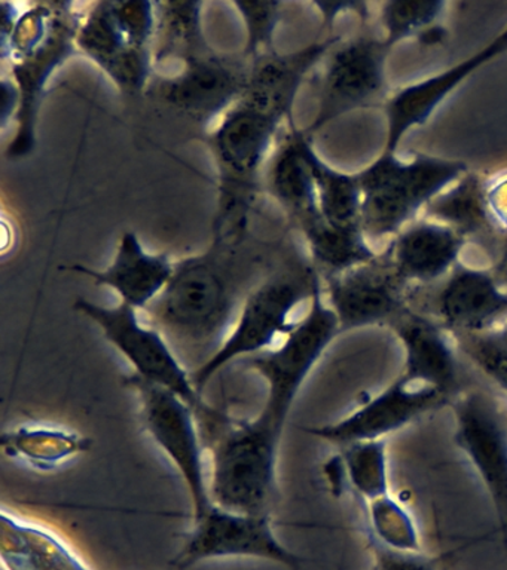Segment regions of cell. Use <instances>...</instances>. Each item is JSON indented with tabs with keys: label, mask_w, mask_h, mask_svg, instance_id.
Instances as JSON below:
<instances>
[{
	"label": "cell",
	"mask_w": 507,
	"mask_h": 570,
	"mask_svg": "<svg viewBox=\"0 0 507 570\" xmlns=\"http://www.w3.org/2000/svg\"><path fill=\"white\" fill-rule=\"evenodd\" d=\"M287 249L283 240L253 234L243 239L212 238L204 252L175 262L167 287L140 314L193 374L224 345L248 294Z\"/></svg>",
	"instance_id": "cell-1"
},
{
	"label": "cell",
	"mask_w": 507,
	"mask_h": 570,
	"mask_svg": "<svg viewBox=\"0 0 507 570\" xmlns=\"http://www.w3.org/2000/svg\"><path fill=\"white\" fill-rule=\"evenodd\" d=\"M284 122L240 100L207 137L217 171L213 238L243 239L252 234L261 178Z\"/></svg>",
	"instance_id": "cell-2"
},
{
	"label": "cell",
	"mask_w": 507,
	"mask_h": 570,
	"mask_svg": "<svg viewBox=\"0 0 507 570\" xmlns=\"http://www.w3.org/2000/svg\"><path fill=\"white\" fill-rule=\"evenodd\" d=\"M320 287L322 279L313 263L287 249L282 262L248 294L224 345L191 374L199 394L226 365L277 346L300 321L293 318L298 307L311 302Z\"/></svg>",
	"instance_id": "cell-3"
},
{
	"label": "cell",
	"mask_w": 507,
	"mask_h": 570,
	"mask_svg": "<svg viewBox=\"0 0 507 570\" xmlns=\"http://www.w3.org/2000/svg\"><path fill=\"white\" fill-rule=\"evenodd\" d=\"M282 435L256 417L230 422L212 443V502L225 510L271 515L277 499Z\"/></svg>",
	"instance_id": "cell-4"
},
{
	"label": "cell",
	"mask_w": 507,
	"mask_h": 570,
	"mask_svg": "<svg viewBox=\"0 0 507 570\" xmlns=\"http://www.w3.org/2000/svg\"><path fill=\"white\" fill-rule=\"evenodd\" d=\"M74 309L87 316L100 328L106 341L135 368L133 373L175 392L195 410L197 417H204L207 425L212 423L213 428L222 430L230 422L220 410L204 401L203 395L194 386L189 370L173 351L170 343L157 328L142 321L140 312L135 307L126 303L104 306L79 297L74 303Z\"/></svg>",
	"instance_id": "cell-5"
},
{
	"label": "cell",
	"mask_w": 507,
	"mask_h": 570,
	"mask_svg": "<svg viewBox=\"0 0 507 570\" xmlns=\"http://www.w3.org/2000/svg\"><path fill=\"white\" fill-rule=\"evenodd\" d=\"M340 333L335 312L324 302L320 287L305 314L277 346L243 361L266 383V399L257 421L283 436L302 386Z\"/></svg>",
	"instance_id": "cell-6"
},
{
	"label": "cell",
	"mask_w": 507,
	"mask_h": 570,
	"mask_svg": "<svg viewBox=\"0 0 507 570\" xmlns=\"http://www.w3.org/2000/svg\"><path fill=\"white\" fill-rule=\"evenodd\" d=\"M124 383L136 395L146 432L179 471L188 489L193 519H198L213 502L197 413L175 392L145 381L139 374L131 373Z\"/></svg>",
	"instance_id": "cell-7"
},
{
	"label": "cell",
	"mask_w": 507,
	"mask_h": 570,
	"mask_svg": "<svg viewBox=\"0 0 507 570\" xmlns=\"http://www.w3.org/2000/svg\"><path fill=\"white\" fill-rule=\"evenodd\" d=\"M213 559L269 560L291 570H301L304 561L280 541L271 515L244 514L215 503L193 519L172 564L186 570Z\"/></svg>",
	"instance_id": "cell-8"
},
{
	"label": "cell",
	"mask_w": 507,
	"mask_h": 570,
	"mask_svg": "<svg viewBox=\"0 0 507 570\" xmlns=\"http://www.w3.org/2000/svg\"><path fill=\"white\" fill-rule=\"evenodd\" d=\"M465 169L461 164L420 159L411 165L386 155L359 177L360 220L373 234H389Z\"/></svg>",
	"instance_id": "cell-9"
},
{
	"label": "cell",
	"mask_w": 507,
	"mask_h": 570,
	"mask_svg": "<svg viewBox=\"0 0 507 570\" xmlns=\"http://www.w3.org/2000/svg\"><path fill=\"white\" fill-rule=\"evenodd\" d=\"M248 61L212 51L182 65L173 75L154 76L148 94L198 125L220 122L246 91Z\"/></svg>",
	"instance_id": "cell-10"
},
{
	"label": "cell",
	"mask_w": 507,
	"mask_h": 570,
	"mask_svg": "<svg viewBox=\"0 0 507 570\" xmlns=\"http://www.w3.org/2000/svg\"><path fill=\"white\" fill-rule=\"evenodd\" d=\"M439 387L417 381L403 372L368 403L328 425L314 426L310 434L344 448L358 441L381 440L417 419L452 403Z\"/></svg>",
	"instance_id": "cell-11"
},
{
	"label": "cell",
	"mask_w": 507,
	"mask_h": 570,
	"mask_svg": "<svg viewBox=\"0 0 507 570\" xmlns=\"http://www.w3.org/2000/svg\"><path fill=\"white\" fill-rule=\"evenodd\" d=\"M56 16L50 33L37 49L20 60L11 62V79L20 92L16 136L8 146V158L23 159L32 154L37 145V124L48 80L70 57L78 52L77 31L82 11L74 3H55Z\"/></svg>",
	"instance_id": "cell-12"
},
{
	"label": "cell",
	"mask_w": 507,
	"mask_h": 570,
	"mask_svg": "<svg viewBox=\"0 0 507 570\" xmlns=\"http://www.w3.org/2000/svg\"><path fill=\"white\" fill-rule=\"evenodd\" d=\"M454 443L466 454L491 498L503 532H507V422L496 401L482 391L458 394Z\"/></svg>",
	"instance_id": "cell-13"
},
{
	"label": "cell",
	"mask_w": 507,
	"mask_h": 570,
	"mask_svg": "<svg viewBox=\"0 0 507 570\" xmlns=\"http://www.w3.org/2000/svg\"><path fill=\"white\" fill-rule=\"evenodd\" d=\"M402 284L396 267L390 269L376 263L326 276L329 306L335 312L341 333L382 321L394 323L407 312Z\"/></svg>",
	"instance_id": "cell-14"
},
{
	"label": "cell",
	"mask_w": 507,
	"mask_h": 570,
	"mask_svg": "<svg viewBox=\"0 0 507 570\" xmlns=\"http://www.w3.org/2000/svg\"><path fill=\"white\" fill-rule=\"evenodd\" d=\"M387 45L355 39L333 53L324 73L319 114L305 132L319 131L337 116L367 105L384 87L382 62Z\"/></svg>",
	"instance_id": "cell-15"
},
{
	"label": "cell",
	"mask_w": 507,
	"mask_h": 570,
	"mask_svg": "<svg viewBox=\"0 0 507 570\" xmlns=\"http://www.w3.org/2000/svg\"><path fill=\"white\" fill-rule=\"evenodd\" d=\"M175 262L166 253H150L135 232H124L113 262L105 269L72 265L68 271L87 276L97 285L113 288L121 303L142 312L167 287Z\"/></svg>",
	"instance_id": "cell-16"
},
{
	"label": "cell",
	"mask_w": 507,
	"mask_h": 570,
	"mask_svg": "<svg viewBox=\"0 0 507 570\" xmlns=\"http://www.w3.org/2000/svg\"><path fill=\"white\" fill-rule=\"evenodd\" d=\"M333 43L335 39L287 53L274 51L248 62L246 91L242 101L275 116L284 124L292 122V110L301 85Z\"/></svg>",
	"instance_id": "cell-17"
},
{
	"label": "cell",
	"mask_w": 507,
	"mask_h": 570,
	"mask_svg": "<svg viewBox=\"0 0 507 570\" xmlns=\"http://www.w3.org/2000/svg\"><path fill=\"white\" fill-rule=\"evenodd\" d=\"M0 557L6 570H92L56 530L2 510Z\"/></svg>",
	"instance_id": "cell-18"
},
{
	"label": "cell",
	"mask_w": 507,
	"mask_h": 570,
	"mask_svg": "<svg viewBox=\"0 0 507 570\" xmlns=\"http://www.w3.org/2000/svg\"><path fill=\"white\" fill-rule=\"evenodd\" d=\"M301 131L293 120L287 124L266 163L264 180L271 198L298 229L322 216L313 176L302 155Z\"/></svg>",
	"instance_id": "cell-19"
},
{
	"label": "cell",
	"mask_w": 507,
	"mask_h": 570,
	"mask_svg": "<svg viewBox=\"0 0 507 570\" xmlns=\"http://www.w3.org/2000/svg\"><path fill=\"white\" fill-rule=\"evenodd\" d=\"M394 328L404 347L402 372L456 399L460 391L458 360L439 325L403 312Z\"/></svg>",
	"instance_id": "cell-20"
},
{
	"label": "cell",
	"mask_w": 507,
	"mask_h": 570,
	"mask_svg": "<svg viewBox=\"0 0 507 570\" xmlns=\"http://www.w3.org/2000/svg\"><path fill=\"white\" fill-rule=\"evenodd\" d=\"M436 309L445 325L458 333H484L507 312V294L493 276L460 269L448 279L436 298Z\"/></svg>",
	"instance_id": "cell-21"
},
{
	"label": "cell",
	"mask_w": 507,
	"mask_h": 570,
	"mask_svg": "<svg viewBox=\"0 0 507 570\" xmlns=\"http://www.w3.org/2000/svg\"><path fill=\"white\" fill-rule=\"evenodd\" d=\"M3 453L38 471H55L87 452L91 440L68 428L30 422L3 431Z\"/></svg>",
	"instance_id": "cell-22"
},
{
	"label": "cell",
	"mask_w": 507,
	"mask_h": 570,
	"mask_svg": "<svg viewBox=\"0 0 507 570\" xmlns=\"http://www.w3.org/2000/svg\"><path fill=\"white\" fill-rule=\"evenodd\" d=\"M157 29L154 38L155 66L166 62L185 65L194 58L215 51L208 45L203 27L202 2H155Z\"/></svg>",
	"instance_id": "cell-23"
},
{
	"label": "cell",
	"mask_w": 507,
	"mask_h": 570,
	"mask_svg": "<svg viewBox=\"0 0 507 570\" xmlns=\"http://www.w3.org/2000/svg\"><path fill=\"white\" fill-rule=\"evenodd\" d=\"M460 240L447 227L421 225L399 239L396 272L400 278L431 281L456 261Z\"/></svg>",
	"instance_id": "cell-24"
},
{
	"label": "cell",
	"mask_w": 507,
	"mask_h": 570,
	"mask_svg": "<svg viewBox=\"0 0 507 570\" xmlns=\"http://www.w3.org/2000/svg\"><path fill=\"white\" fill-rule=\"evenodd\" d=\"M301 150L313 176L324 220L340 229H360L362 194L359 177H349L328 167L315 154L305 131H301Z\"/></svg>",
	"instance_id": "cell-25"
},
{
	"label": "cell",
	"mask_w": 507,
	"mask_h": 570,
	"mask_svg": "<svg viewBox=\"0 0 507 570\" xmlns=\"http://www.w3.org/2000/svg\"><path fill=\"white\" fill-rule=\"evenodd\" d=\"M507 47V33L503 35L493 47L474 60L465 62L457 69L448 71L447 75L439 76L430 82L418 85V87L409 88L402 96L396 98L391 105V136L389 150H393L398 145L399 138L402 137L404 129L409 125L422 122L426 116L433 109L436 102L440 100L454 87L460 82L470 70H474L485 58L500 52Z\"/></svg>",
	"instance_id": "cell-26"
},
{
	"label": "cell",
	"mask_w": 507,
	"mask_h": 570,
	"mask_svg": "<svg viewBox=\"0 0 507 570\" xmlns=\"http://www.w3.org/2000/svg\"><path fill=\"white\" fill-rule=\"evenodd\" d=\"M309 243L311 261L315 269L326 276L342 274L355 266L369 263L373 254L363 244L360 229H340L331 226L323 216L300 227Z\"/></svg>",
	"instance_id": "cell-27"
},
{
	"label": "cell",
	"mask_w": 507,
	"mask_h": 570,
	"mask_svg": "<svg viewBox=\"0 0 507 570\" xmlns=\"http://www.w3.org/2000/svg\"><path fill=\"white\" fill-rule=\"evenodd\" d=\"M75 42L78 51L95 62L105 75L131 48L108 0L92 2L84 8Z\"/></svg>",
	"instance_id": "cell-28"
},
{
	"label": "cell",
	"mask_w": 507,
	"mask_h": 570,
	"mask_svg": "<svg viewBox=\"0 0 507 570\" xmlns=\"http://www.w3.org/2000/svg\"><path fill=\"white\" fill-rule=\"evenodd\" d=\"M340 461L351 488L364 501L389 494L386 439L347 444L341 448Z\"/></svg>",
	"instance_id": "cell-29"
},
{
	"label": "cell",
	"mask_w": 507,
	"mask_h": 570,
	"mask_svg": "<svg viewBox=\"0 0 507 570\" xmlns=\"http://www.w3.org/2000/svg\"><path fill=\"white\" fill-rule=\"evenodd\" d=\"M371 537L398 551L421 552L420 538L411 514L386 494L368 502Z\"/></svg>",
	"instance_id": "cell-30"
},
{
	"label": "cell",
	"mask_w": 507,
	"mask_h": 570,
	"mask_svg": "<svg viewBox=\"0 0 507 570\" xmlns=\"http://www.w3.org/2000/svg\"><path fill=\"white\" fill-rule=\"evenodd\" d=\"M242 18L246 43L243 57L248 62L274 52L275 31L282 20V2H231Z\"/></svg>",
	"instance_id": "cell-31"
},
{
	"label": "cell",
	"mask_w": 507,
	"mask_h": 570,
	"mask_svg": "<svg viewBox=\"0 0 507 570\" xmlns=\"http://www.w3.org/2000/svg\"><path fill=\"white\" fill-rule=\"evenodd\" d=\"M460 346L489 379L507 392V325L498 332L460 333Z\"/></svg>",
	"instance_id": "cell-32"
},
{
	"label": "cell",
	"mask_w": 507,
	"mask_h": 570,
	"mask_svg": "<svg viewBox=\"0 0 507 570\" xmlns=\"http://www.w3.org/2000/svg\"><path fill=\"white\" fill-rule=\"evenodd\" d=\"M115 18L126 36L128 45L135 48L154 47L157 29V4L146 0H127L110 2Z\"/></svg>",
	"instance_id": "cell-33"
},
{
	"label": "cell",
	"mask_w": 507,
	"mask_h": 570,
	"mask_svg": "<svg viewBox=\"0 0 507 570\" xmlns=\"http://www.w3.org/2000/svg\"><path fill=\"white\" fill-rule=\"evenodd\" d=\"M436 212L456 223L461 229L471 232L482 227L485 213L478 183L475 180L462 183L458 189L445 198V203L436 205Z\"/></svg>",
	"instance_id": "cell-34"
},
{
	"label": "cell",
	"mask_w": 507,
	"mask_h": 570,
	"mask_svg": "<svg viewBox=\"0 0 507 570\" xmlns=\"http://www.w3.org/2000/svg\"><path fill=\"white\" fill-rule=\"evenodd\" d=\"M442 2H393L386 7L384 21L390 42L430 24L442 11Z\"/></svg>",
	"instance_id": "cell-35"
},
{
	"label": "cell",
	"mask_w": 507,
	"mask_h": 570,
	"mask_svg": "<svg viewBox=\"0 0 507 570\" xmlns=\"http://www.w3.org/2000/svg\"><path fill=\"white\" fill-rule=\"evenodd\" d=\"M369 548L376 559V570H436L433 561L422 552L398 551L369 534Z\"/></svg>",
	"instance_id": "cell-36"
},
{
	"label": "cell",
	"mask_w": 507,
	"mask_h": 570,
	"mask_svg": "<svg viewBox=\"0 0 507 570\" xmlns=\"http://www.w3.org/2000/svg\"><path fill=\"white\" fill-rule=\"evenodd\" d=\"M0 92H2V114H0V124L2 129L8 127L12 120H16L20 107V92L11 76H6L0 82Z\"/></svg>",
	"instance_id": "cell-37"
}]
</instances>
